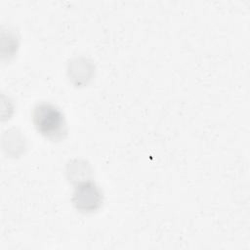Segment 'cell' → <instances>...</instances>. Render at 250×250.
Instances as JSON below:
<instances>
[{"mask_svg":"<svg viewBox=\"0 0 250 250\" xmlns=\"http://www.w3.org/2000/svg\"><path fill=\"white\" fill-rule=\"evenodd\" d=\"M31 120L36 131L50 141H62L67 135V123L63 112L51 103L36 104L31 110Z\"/></svg>","mask_w":250,"mask_h":250,"instance_id":"1","label":"cell"},{"mask_svg":"<svg viewBox=\"0 0 250 250\" xmlns=\"http://www.w3.org/2000/svg\"><path fill=\"white\" fill-rule=\"evenodd\" d=\"M71 201L79 212L93 213L102 207L104 194L95 182L85 179L75 185Z\"/></svg>","mask_w":250,"mask_h":250,"instance_id":"2","label":"cell"}]
</instances>
